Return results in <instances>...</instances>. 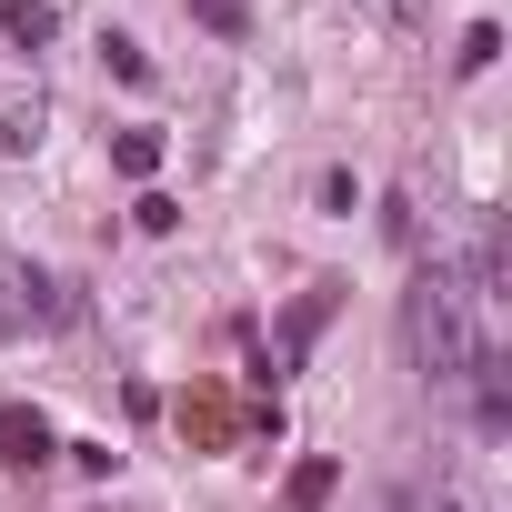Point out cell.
Instances as JSON below:
<instances>
[{
    "label": "cell",
    "mask_w": 512,
    "mask_h": 512,
    "mask_svg": "<svg viewBox=\"0 0 512 512\" xmlns=\"http://www.w3.org/2000/svg\"><path fill=\"white\" fill-rule=\"evenodd\" d=\"M31 141H41V101L31 111H0V151H31Z\"/></svg>",
    "instance_id": "30bf717a"
},
{
    "label": "cell",
    "mask_w": 512,
    "mask_h": 512,
    "mask_svg": "<svg viewBox=\"0 0 512 512\" xmlns=\"http://www.w3.org/2000/svg\"><path fill=\"white\" fill-rule=\"evenodd\" d=\"M111 161H121L131 181H151V171H161V131H121V141H111Z\"/></svg>",
    "instance_id": "ba28073f"
},
{
    "label": "cell",
    "mask_w": 512,
    "mask_h": 512,
    "mask_svg": "<svg viewBox=\"0 0 512 512\" xmlns=\"http://www.w3.org/2000/svg\"><path fill=\"white\" fill-rule=\"evenodd\" d=\"M352 11H382V0H352Z\"/></svg>",
    "instance_id": "7c38bea8"
},
{
    "label": "cell",
    "mask_w": 512,
    "mask_h": 512,
    "mask_svg": "<svg viewBox=\"0 0 512 512\" xmlns=\"http://www.w3.org/2000/svg\"><path fill=\"white\" fill-rule=\"evenodd\" d=\"M0 462H11V472H31V462H51V422H41L31 402H11V412H0Z\"/></svg>",
    "instance_id": "277c9868"
},
{
    "label": "cell",
    "mask_w": 512,
    "mask_h": 512,
    "mask_svg": "<svg viewBox=\"0 0 512 512\" xmlns=\"http://www.w3.org/2000/svg\"><path fill=\"white\" fill-rule=\"evenodd\" d=\"M51 31H61L51 0H0V41L11 51H51Z\"/></svg>",
    "instance_id": "8992f818"
},
{
    "label": "cell",
    "mask_w": 512,
    "mask_h": 512,
    "mask_svg": "<svg viewBox=\"0 0 512 512\" xmlns=\"http://www.w3.org/2000/svg\"><path fill=\"white\" fill-rule=\"evenodd\" d=\"M322 322H332V282H322V292H302V302H292V322H282V342H272V362H262V372H272V382H282V372H292V362H302V352H312V332H322Z\"/></svg>",
    "instance_id": "3957f363"
},
{
    "label": "cell",
    "mask_w": 512,
    "mask_h": 512,
    "mask_svg": "<svg viewBox=\"0 0 512 512\" xmlns=\"http://www.w3.org/2000/svg\"><path fill=\"white\" fill-rule=\"evenodd\" d=\"M191 21L221 31V41H251V0H191Z\"/></svg>",
    "instance_id": "52a82bcc"
},
{
    "label": "cell",
    "mask_w": 512,
    "mask_h": 512,
    "mask_svg": "<svg viewBox=\"0 0 512 512\" xmlns=\"http://www.w3.org/2000/svg\"><path fill=\"white\" fill-rule=\"evenodd\" d=\"M101 61H111V71H121V81H141V71H151V61H141V41H121V31H111V41H101Z\"/></svg>",
    "instance_id": "8fae6325"
},
{
    "label": "cell",
    "mask_w": 512,
    "mask_h": 512,
    "mask_svg": "<svg viewBox=\"0 0 512 512\" xmlns=\"http://www.w3.org/2000/svg\"><path fill=\"white\" fill-rule=\"evenodd\" d=\"M402 342H412V362H422L432 392H462V382H472V362L492 352V332H482V312H472L462 262L412 272V292H402Z\"/></svg>",
    "instance_id": "6da1fadb"
},
{
    "label": "cell",
    "mask_w": 512,
    "mask_h": 512,
    "mask_svg": "<svg viewBox=\"0 0 512 512\" xmlns=\"http://www.w3.org/2000/svg\"><path fill=\"white\" fill-rule=\"evenodd\" d=\"M342 492V462L332 452H312V462H292V482H282V512H322Z\"/></svg>",
    "instance_id": "5b68a950"
},
{
    "label": "cell",
    "mask_w": 512,
    "mask_h": 512,
    "mask_svg": "<svg viewBox=\"0 0 512 512\" xmlns=\"http://www.w3.org/2000/svg\"><path fill=\"white\" fill-rule=\"evenodd\" d=\"M61 322V282L41 262H0V342H21V332H51Z\"/></svg>",
    "instance_id": "7a4b0ae2"
},
{
    "label": "cell",
    "mask_w": 512,
    "mask_h": 512,
    "mask_svg": "<svg viewBox=\"0 0 512 512\" xmlns=\"http://www.w3.org/2000/svg\"><path fill=\"white\" fill-rule=\"evenodd\" d=\"M492 61H502V31H492V21H472V31H462V51H452V71H492Z\"/></svg>",
    "instance_id": "9c48e42d"
}]
</instances>
